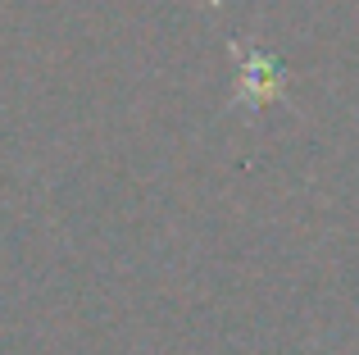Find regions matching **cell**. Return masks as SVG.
Segmentation results:
<instances>
[{"mask_svg": "<svg viewBox=\"0 0 359 355\" xmlns=\"http://www.w3.org/2000/svg\"><path fill=\"white\" fill-rule=\"evenodd\" d=\"M232 60H237V87H232V105L237 109H259L287 96V69L259 46H237L228 41Z\"/></svg>", "mask_w": 359, "mask_h": 355, "instance_id": "cell-1", "label": "cell"}]
</instances>
